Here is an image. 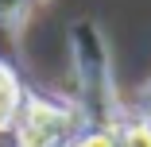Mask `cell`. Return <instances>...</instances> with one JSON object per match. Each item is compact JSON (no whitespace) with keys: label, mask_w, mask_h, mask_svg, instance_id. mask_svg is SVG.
I'll return each instance as SVG.
<instances>
[{"label":"cell","mask_w":151,"mask_h":147,"mask_svg":"<svg viewBox=\"0 0 151 147\" xmlns=\"http://www.w3.org/2000/svg\"><path fill=\"white\" fill-rule=\"evenodd\" d=\"M74 147H120V132H85Z\"/></svg>","instance_id":"277c9868"},{"label":"cell","mask_w":151,"mask_h":147,"mask_svg":"<svg viewBox=\"0 0 151 147\" xmlns=\"http://www.w3.org/2000/svg\"><path fill=\"white\" fill-rule=\"evenodd\" d=\"M19 147H74V116L50 101L31 97L19 124Z\"/></svg>","instance_id":"6da1fadb"},{"label":"cell","mask_w":151,"mask_h":147,"mask_svg":"<svg viewBox=\"0 0 151 147\" xmlns=\"http://www.w3.org/2000/svg\"><path fill=\"white\" fill-rule=\"evenodd\" d=\"M120 147H151V128L147 124L120 128Z\"/></svg>","instance_id":"3957f363"},{"label":"cell","mask_w":151,"mask_h":147,"mask_svg":"<svg viewBox=\"0 0 151 147\" xmlns=\"http://www.w3.org/2000/svg\"><path fill=\"white\" fill-rule=\"evenodd\" d=\"M19 112V85L8 66H0V128H8Z\"/></svg>","instance_id":"7a4b0ae2"}]
</instances>
